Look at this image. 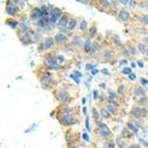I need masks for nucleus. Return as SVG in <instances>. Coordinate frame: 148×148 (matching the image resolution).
<instances>
[{
	"label": "nucleus",
	"instance_id": "obj_1",
	"mask_svg": "<svg viewBox=\"0 0 148 148\" xmlns=\"http://www.w3.org/2000/svg\"><path fill=\"white\" fill-rule=\"evenodd\" d=\"M96 132L100 137H103V138H109L113 135L112 131L110 130L108 126H107L106 125H104V123L101 125L100 126H98Z\"/></svg>",
	"mask_w": 148,
	"mask_h": 148
},
{
	"label": "nucleus",
	"instance_id": "obj_2",
	"mask_svg": "<svg viewBox=\"0 0 148 148\" xmlns=\"http://www.w3.org/2000/svg\"><path fill=\"white\" fill-rule=\"evenodd\" d=\"M6 12L7 14H9L10 16H14L16 13L18 12V8L16 7L15 3L14 2H7V5H6Z\"/></svg>",
	"mask_w": 148,
	"mask_h": 148
},
{
	"label": "nucleus",
	"instance_id": "obj_3",
	"mask_svg": "<svg viewBox=\"0 0 148 148\" xmlns=\"http://www.w3.org/2000/svg\"><path fill=\"white\" fill-rule=\"evenodd\" d=\"M67 26H68V18L67 16H62V18L58 21L57 23V26L56 27L59 29L60 31L62 32H65L66 29H67Z\"/></svg>",
	"mask_w": 148,
	"mask_h": 148
},
{
	"label": "nucleus",
	"instance_id": "obj_4",
	"mask_svg": "<svg viewBox=\"0 0 148 148\" xmlns=\"http://www.w3.org/2000/svg\"><path fill=\"white\" fill-rule=\"evenodd\" d=\"M59 121L63 125H71L74 123V119L70 114H64V116H62L59 119Z\"/></svg>",
	"mask_w": 148,
	"mask_h": 148
},
{
	"label": "nucleus",
	"instance_id": "obj_5",
	"mask_svg": "<svg viewBox=\"0 0 148 148\" xmlns=\"http://www.w3.org/2000/svg\"><path fill=\"white\" fill-rule=\"evenodd\" d=\"M131 114H132L133 118L139 120V119H141L143 116V114H144V111L142 109H140L139 107H134V108L131 110Z\"/></svg>",
	"mask_w": 148,
	"mask_h": 148
},
{
	"label": "nucleus",
	"instance_id": "obj_6",
	"mask_svg": "<svg viewBox=\"0 0 148 148\" xmlns=\"http://www.w3.org/2000/svg\"><path fill=\"white\" fill-rule=\"evenodd\" d=\"M49 14H51V18H52L56 21L60 20V19L62 18V16H61V11H60V9H58V8L52 9Z\"/></svg>",
	"mask_w": 148,
	"mask_h": 148
},
{
	"label": "nucleus",
	"instance_id": "obj_7",
	"mask_svg": "<svg viewBox=\"0 0 148 148\" xmlns=\"http://www.w3.org/2000/svg\"><path fill=\"white\" fill-rule=\"evenodd\" d=\"M47 63L49 64V66H51V69H57V68H58V63H57V61L56 60V58H54V57H52V56H51V54H49V56H47Z\"/></svg>",
	"mask_w": 148,
	"mask_h": 148
},
{
	"label": "nucleus",
	"instance_id": "obj_8",
	"mask_svg": "<svg viewBox=\"0 0 148 148\" xmlns=\"http://www.w3.org/2000/svg\"><path fill=\"white\" fill-rule=\"evenodd\" d=\"M57 99L60 102L66 103L67 101H69V95L65 91H59L57 93Z\"/></svg>",
	"mask_w": 148,
	"mask_h": 148
},
{
	"label": "nucleus",
	"instance_id": "obj_9",
	"mask_svg": "<svg viewBox=\"0 0 148 148\" xmlns=\"http://www.w3.org/2000/svg\"><path fill=\"white\" fill-rule=\"evenodd\" d=\"M52 46H53V40L49 37V38H47L46 40L44 42V44H42V49H51Z\"/></svg>",
	"mask_w": 148,
	"mask_h": 148
},
{
	"label": "nucleus",
	"instance_id": "obj_10",
	"mask_svg": "<svg viewBox=\"0 0 148 148\" xmlns=\"http://www.w3.org/2000/svg\"><path fill=\"white\" fill-rule=\"evenodd\" d=\"M119 17H120L121 20H123V21H127L128 19L130 18V15L126 10H121L120 12V14H119Z\"/></svg>",
	"mask_w": 148,
	"mask_h": 148
},
{
	"label": "nucleus",
	"instance_id": "obj_11",
	"mask_svg": "<svg viewBox=\"0 0 148 148\" xmlns=\"http://www.w3.org/2000/svg\"><path fill=\"white\" fill-rule=\"evenodd\" d=\"M66 40H67V37L64 34H62V33H59V34H56L54 36V40H56V42H61Z\"/></svg>",
	"mask_w": 148,
	"mask_h": 148
},
{
	"label": "nucleus",
	"instance_id": "obj_12",
	"mask_svg": "<svg viewBox=\"0 0 148 148\" xmlns=\"http://www.w3.org/2000/svg\"><path fill=\"white\" fill-rule=\"evenodd\" d=\"M92 46H93V42H91V40H86V42H84V51L86 52L91 51Z\"/></svg>",
	"mask_w": 148,
	"mask_h": 148
},
{
	"label": "nucleus",
	"instance_id": "obj_13",
	"mask_svg": "<svg viewBox=\"0 0 148 148\" xmlns=\"http://www.w3.org/2000/svg\"><path fill=\"white\" fill-rule=\"evenodd\" d=\"M21 42H22L24 45H29L30 44V36H29L27 33H25V34L21 37Z\"/></svg>",
	"mask_w": 148,
	"mask_h": 148
},
{
	"label": "nucleus",
	"instance_id": "obj_14",
	"mask_svg": "<svg viewBox=\"0 0 148 148\" xmlns=\"http://www.w3.org/2000/svg\"><path fill=\"white\" fill-rule=\"evenodd\" d=\"M52 81V77L51 75H47V76H45L44 78L42 79V83L44 85H49V83H51Z\"/></svg>",
	"mask_w": 148,
	"mask_h": 148
},
{
	"label": "nucleus",
	"instance_id": "obj_15",
	"mask_svg": "<svg viewBox=\"0 0 148 148\" xmlns=\"http://www.w3.org/2000/svg\"><path fill=\"white\" fill-rule=\"evenodd\" d=\"M107 110L110 112V114H114V116L118 114V111H116V109L114 108L113 105H108V106H107Z\"/></svg>",
	"mask_w": 148,
	"mask_h": 148
},
{
	"label": "nucleus",
	"instance_id": "obj_16",
	"mask_svg": "<svg viewBox=\"0 0 148 148\" xmlns=\"http://www.w3.org/2000/svg\"><path fill=\"white\" fill-rule=\"evenodd\" d=\"M101 116H103V119H105V120L111 118V114H110V112L108 111V110H105V109L101 110Z\"/></svg>",
	"mask_w": 148,
	"mask_h": 148
},
{
	"label": "nucleus",
	"instance_id": "obj_17",
	"mask_svg": "<svg viewBox=\"0 0 148 148\" xmlns=\"http://www.w3.org/2000/svg\"><path fill=\"white\" fill-rule=\"evenodd\" d=\"M137 103L139 105H141V106H144V105H146L147 104V97L146 96H140L139 98H138Z\"/></svg>",
	"mask_w": 148,
	"mask_h": 148
},
{
	"label": "nucleus",
	"instance_id": "obj_18",
	"mask_svg": "<svg viewBox=\"0 0 148 148\" xmlns=\"http://www.w3.org/2000/svg\"><path fill=\"white\" fill-rule=\"evenodd\" d=\"M76 24H77V22H76L75 19H71V20L68 22L67 29H68V30H73V29L76 27Z\"/></svg>",
	"mask_w": 148,
	"mask_h": 148
},
{
	"label": "nucleus",
	"instance_id": "obj_19",
	"mask_svg": "<svg viewBox=\"0 0 148 148\" xmlns=\"http://www.w3.org/2000/svg\"><path fill=\"white\" fill-rule=\"evenodd\" d=\"M143 94V89L141 87H136L133 91V95L134 96H140V95Z\"/></svg>",
	"mask_w": 148,
	"mask_h": 148
},
{
	"label": "nucleus",
	"instance_id": "obj_20",
	"mask_svg": "<svg viewBox=\"0 0 148 148\" xmlns=\"http://www.w3.org/2000/svg\"><path fill=\"white\" fill-rule=\"evenodd\" d=\"M127 127H128V130H132L133 132H137V131H138V127H136V126H135L134 123H127Z\"/></svg>",
	"mask_w": 148,
	"mask_h": 148
},
{
	"label": "nucleus",
	"instance_id": "obj_21",
	"mask_svg": "<svg viewBox=\"0 0 148 148\" xmlns=\"http://www.w3.org/2000/svg\"><path fill=\"white\" fill-rule=\"evenodd\" d=\"M104 148H114V143L111 140H108L104 143Z\"/></svg>",
	"mask_w": 148,
	"mask_h": 148
},
{
	"label": "nucleus",
	"instance_id": "obj_22",
	"mask_svg": "<svg viewBox=\"0 0 148 148\" xmlns=\"http://www.w3.org/2000/svg\"><path fill=\"white\" fill-rule=\"evenodd\" d=\"M92 116H93V119H94V120L98 121V119H99V112L97 111L96 108L92 109Z\"/></svg>",
	"mask_w": 148,
	"mask_h": 148
},
{
	"label": "nucleus",
	"instance_id": "obj_23",
	"mask_svg": "<svg viewBox=\"0 0 148 148\" xmlns=\"http://www.w3.org/2000/svg\"><path fill=\"white\" fill-rule=\"evenodd\" d=\"M116 145H118V147L119 148H123L125 146V140H121L119 138L118 140H116Z\"/></svg>",
	"mask_w": 148,
	"mask_h": 148
},
{
	"label": "nucleus",
	"instance_id": "obj_24",
	"mask_svg": "<svg viewBox=\"0 0 148 148\" xmlns=\"http://www.w3.org/2000/svg\"><path fill=\"white\" fill-rule=\"evenodd\" d=\"M87 22L86 21H82L81 22V24H80V30L81 31H83V32H85L86 30H87Z\"/></svg>",
	"mask_w": 148,
	"mask_h": 148
},
{
	"label": "nucleus",
	"instance_id": "obj_25",
	"mask_svg": "<svg viewBox=\"0 0 148 148\" xmlns=\"http://www.w3.org/2000/svg\"><path fill=\"white\" fill-rule=\"evenodd\" d=\"M96 33H97V28L96 26H93V27L91 28V30H90V37L93 38L96 36Z\"/></svg>",
	"mask_w": 148,
	"mask_h": 148
},
{
	"label": "nucleus",
	"instance_id": "obj_26",
	"mask_svg": "<svg viewBox=\"0 0 148 148\" xmlns=\"http://www.w3.org/2000/svg\"><path fill=\"white\" fill-rule=\"evenodd\" d=\"M131 72H132V70H131L130 67H125L123 69V74H128V75H130Z\"/></svg>",
	"mask_w": 148,
	"mask_h": 148
},
{
	"label": "nucleus",
	"instance_id": "obj_27",
	"mask_svg": "<svg viewBox=\"0 0 148 148\" xmlns=\"http://www.w3.org/2000/svg\"><path fill=\"white\" fill-rule=\"evenodd\" d=\"M7 24H9V26H10V27L11 28H16V26H17L18 25V23L17 22H16V21H8V22H7Z\"/></svg>",
	"mask_w": 148,
	"mask_h": 148
},
{
	"label": "nucleus",
	"instance_id": "obj_28",
	"mask_svg": "<svg viewBox=\"0 0 148 148\" xmlns=\"http://www.w3.org/2000/svg\"><path fill=\"white\" fill-rule=\"evenodd\" d=\"M146 47H144V45L143 44H138V49H139V51L140 52H144V51H146Z\"/></svg>",
	"mask_w": 148,
	"mask_h": 148
},
{
	"label": "nucleus",
	"instance_id": "obj_29",
	"mask_svg": "<svg viewBox=\"0 0 148 148\" xmlns=\"http://www.w3.org/2000/svg\"><path fill=\"white\" fill-rule=\"evenodd\" d=\"M140 21H142L144 24H146V25H148V16H141V17L139 18Z\"/></svg>",
	"mask_w": 148,
	"mask_h": 148
},
{
	"label": "nucleus",
	"instance_id": "obj_30",
	"mask_svg": "<svg viewBox=\"0 0 148 148\" xmlns=\"http://www.w3.org/2000/svg\"><path fill=\"white\" fill-rule=\"evenodd\" d=\"M42 40V35L40 34H36L35 36V42H40Z\"/></svg>",
	"mask_w": 148,
	"mask_h": 148
},
{
	"label": "nucleus",
	"instance_id": "obj_31",
	"mask_svg": "<svg viewBox=\"0 0 148 148\" xmlns=\"http://www.w3.org/2000/svg\"><path fill=\"white\" fill-rule=\"evenodd\" d=\"M123 92H125V86H120V87H119V89H118V93L120 95H123Z\"/></svg>",
	"mask_w": 148,
	"mask_h": 148
},
{
	"label": "nucleus",
	"instance_id": "obj_32",
	"mask_svg": "<svg viewBox=\"0 0 148 148\" xmlns=\"http://www.w3.org/2000/svg\"><path fill=\"white\" fill-rule=\"evenodd\" d=\"M104 56H105V57H107V58H111V56H112V52L110 51H105Z\"/></svg>",
	"mask_w": 148,
	"mask_h": 148
},
{
	"label": "nucleus",
	"instance_id": "obj_33",
	"mask_svg": "<svg viewBox=\"0 0 148 148\" xmlns=\"http://www.w3.org/2000/svg\"><path fill=\"white\" fill-rule=\"evenodd\" d=\"M98 49V44H93V46H92V49H91V52H94V51H96Z\"/></svg>",
	"mask_w": 148,
	"mask_h": 148
},
{
	"label": "nucleus",
	"instance_id": "obj_34",
	"mask_svg": "<svg viewBox=\"0 0 148 148\" xmlns=\"http://www.w3.org/2000/svg\"><path fill=\"white\" fill-rule=\"evenodd\" d=\"M86 68H87V69H93V70H94L95 65H93V64H91V63H87V65H86Z\"/></svg>",
	"mask_w": 148,
	"mask_h": 148
},
{
	"label": "nucleus",
	"instance_id": "obj_35",
	"mask_svg": "<svg viewBox=\"0 0 148 148\" xmlns=\"http://www.w3.org/2000/svg\"><path fill=\"white\" fill-rule=\"evenodd\" d=\"M127 148H141V146H140V145H138V144H131Z\"/></svg>",
	"mask_w": 148,
	"mask_h": 148
},
{
	"label": "nucleus",
	"instance_id": "obj_36",
	"mask_svg": "<svg viewBox=\"0 0 148 148\" xmlns=\"http://www.w3.org/2000/svg\"><path fill=\"white\" fill-rule=\"evenodd\" d=\"M128 77H130V79L131 81H133V80H135V78H136V76H135V74L131 73L130 75H128Z\"/></svg>",
	"mask_w": 148,
	"mask_h": 148
},
{
	"label": "nucleus",
	"instance_id": "obj_37",
	"mask_svg": "<svg viewBox=\"0 0 148 148\" xmlns=\"http://www.w3.org/2000/svg\"><path fill=\"white\" fill-rule=\"evenodd\" d=\"M86 127H87L88 130H91V128H90V125H89V119H86Z\"/></svg>",
	"mask_w": 148,
	"mask_h": 148
},
{
	"label": "nucleus",
	"instance_id": "obj_38",
	"mask_svg": "<svg viewBox=\"0 0 148 148\" xmlns=\"http://www.w3.org/2000/svg\"><path fill=\"white\" fill-rule=\"evenodd\" d=\"M71 77H72L73 79L75 80L77 83H79V82H80V81H79V77H76V76H74V75H71Z\"/></svg>",
	"mask_w": 148,
	"mask_h": 148
},
{
	"label": "nucleus",
	"instance_id": "obj_39",
	"mask_svg": "<svg viewBox=\"0 0 148 148\" xmlns=\"http://www.w3.org/2000/svg\"><path fill=\"white\" fill-rule=\"evenodd\" d=\"M58 60H59V62H63V61H64V58L60 56H58Z\"/></svg>",
	"mask_w": 148,
	"mask_h": 148
},
{
	"label": "nucleus",
	"instance_id": "obj_40",
	"mask_svg": "<svg viewBox=\"0 0 148 148\" xmlns=\"http://www.w3.org/2000/svg\"><path fill=\"white\" fill-rule=\"evenodd\" d=\"M99 87H101V88H103V89H105V88H106L107 86H106V84H104V83H102V84H100V85H99Z\"/></svg>",
	"mask_w": 148,
	"mask_h": 148
},
{
	"label": "nucleus",
	"instance_id": "obj_41",
	"mask_svg": "<svg viewBox=\"0 0 148 148\" xmlns=\"http://www.w3.org/2000/svg\"><path fill=\"white\" fill-rule=\"evenodd\" d=\"M94 95H95L94 98H95V99H97V98H98V91H97V90H95V91H94Z\"/></svg>",
	"mask_w": 148,
	"mask_h": 148
},
{
	"label": "nucleus",
	"instance_id": "obj_42",
	"mask_svg": "<svg viewBox=\"0 0 148 148\" xmlns=\"http://www.w3.org/2000/svg\"><path fill=\"white\" fill-rule=\"evenodd\" d=\"M102 72L104 73V74H109V72H108V70H107V69H102Z\"/></svg>",
	"mask_w": 148,
	"mask_h": 148
},
{
	"label": "nucleus",
	"instance_id": "obj_43",
	"mask_svg": "<svg viewBox=\"0 0 148 148\" xmlns=\"http://www.w3.org/2000/svg\"><path fill=\"white\" fill-rule=\"evenodd\" d=\"M91 72H92L93 75H95V74H97V73H98V70H96V69H94V70H92Z\"/></svg>",
	"mask_w": 148,
	"mask_h": 148
},
{
	"label": "nucleus",
	"instance_id": "obj_44",
	"mask_svg": "<svg viewBox=\"0 0 148 148\" xmlns=\"http://www.w3.org/2000/svg\"><path fill=\"white\" fill-rule=\"evenodd\" d=\"M130 51L131 52V53H134V49H133V47H131L130 49Z\"/></svg>",
	"mask_w": 148,
	"mask_h": 148
},
{
	"label": "nucleus",
	"instance_id": "obj_45",
	"mask_svg": "<svg viewBox=\"0 0 148 148\" xmlns=\"http://www.w3.org/2000/svg\"><path fill=\"white\" fill-rule=\"evenodd\" d=\"M83 138H84L85 140H88V136H87V134H86V133L83 134Z\"/></svg>",
	"mask_w": 148,
	"mask_h": 148
},
{
	"label": "nucleus",
	"instance_id": "obj_46",
	"mask_svg": "<svg viewBox=\"0 0 148 148\" xmlns=\"http://www.w3.org/2000/svg\"><path fill=\"white\" fill-rule=\"evenodd\" d=\"M138 64H139V66H140V67H143V62H142V61H138Z\"/></svg>",
	"mask_w": 148,
	"mask_h": 148
},
{
	"label": "nucleus",
	"instance_id": "obj_47",
	"mask_svg": "<svg viewBox=\"0 0 148 148\" xmlns=\"http://www.w3.org/2000/svg\"><path fill=\"white\" fill-rule=\"evenodd\" d=\"M121 3H123V4H126L127 3V0H121Z\"/></svg>",
	"mask_w": 148,
	"mask_h": 148
},
{
	"label": "nucleus",
	"instance_id": "obj_48",
	"mask_svg": "<svg viewBox=\"0 0 148 148\" xmlns=\"http://www.w3.org/2000/svg\"><path fill=\"white\" fill-rule=\"evenodd\" d=\"M126 62H127V60H125H125H121V64H123V63L125 64V63H126Z\"/></svg>",
	"mask_w": 148,
	"mask_h": 148
},
{
	"label": "nucleus",
	"instance_id": "obj_49",
	"mask_svg": "<svg viewBox=\"0 0 148 148\" xmlns=\"http://www.w3.org/2000/svg\"><path fill=\"white\" fill-rule=\"evenodd\" d=\"M146 53H147V56H148V47H146Z\"/></svg>",
	"mask_w": 148,
	"mask_h": 148
},
{
	"label": "nucleus",
	"instance_id": "obj_50",
	"mask_svg": "<svg viewBox=\"0 0 148 148\" xmlns=\"http://www.w3.org/2000/svg\"><path fill=\"white\" fill-rule=\"evenodd\" d=\"M146 40H147V42H148V37H147V39H146Z\"/></svg>",
	"mask_w": 148,
	"mask_h": 148
}]
</instances>
